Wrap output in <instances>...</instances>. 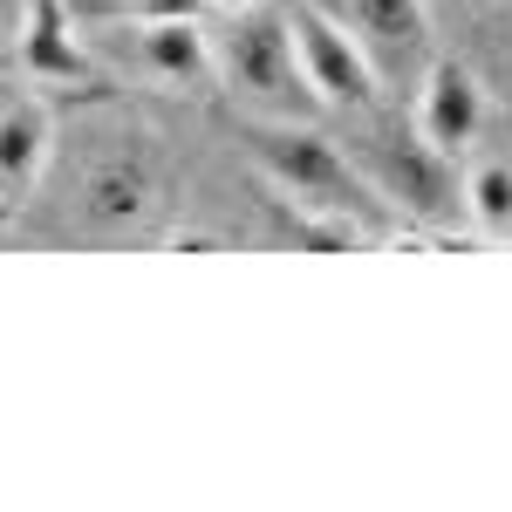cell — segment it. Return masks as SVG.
I'll list each match as a JSON object with an SVG mask.
<instances>
[{
	"label": "cell",
	"instance_id": "obj_12",
	"mask_svg": "<svg viewBox=\"0 0 512 512\" xmlns=\"http://www.w3.org/2000/svg\"><path fill=\"white\" fill-rule=\"evenodd\" d=\"M0 21H21V0H0Z\"/></svg>",
	"mask_w": 512,
	"mask_h": 512
},
{
	"label": "cell",
	"instance_id": "obj_3",
	"mask_svg": "<svg viewBox=\"0 0 512 512\" xmlns=\"http://www.w3.org/2000/svg\"><path fill=\"white\" fill-rule=\"evenodd\" d=\"M246 144H253V164L274 178V192L301 219H342L355 233H376L383 226L390 205L376 198V185L355 171V158L335 137H321L308 123H260Z\"/></svg>",
	"mask_w": 512,
	"mask_h": 512
},
{
	"label": "cell",
	"instance_id": "obj_8",
	"mask_svg": "<svg viewBox=\"0 0 512 512\" xmlns=\"http://www.w3.org/2000/svg\"><path fill=\"white\" fill-rule=\"evenodd\" d=\"M55 158V117L41 96L0 89V198L21 212V198L41 185V171Z\"/></svg>",
	"mask_w": 512,
	"mask_h": 512
},
{
	"label": "cell",
	"instance_id": "obj_9",
	"mask_svg": "<svg viewBox=\"0 0 512 512\" xmlns=\"http://www.w3.org/2000/svg\"><path fill=\"white\" fill-rule=\"evenodd\" d=\"M21 69L41 82H82L96 76V55L82 41V21L69 0H28L21 7Z\"/></svg>",
	"mask_w": 512,
	"mask_h": 512
},
{
	"label": "cell",
	"instance_id": "obj_5",
	"mask_svg": "<svg viewBox=\"0 0 512 512\" xmlns=\"http://www.w3.org/2000/svg\"><path fill=\"white\" fill-rule=\"evenodd\" d=\"M315 7L369 55V69H376L383 89H417L424 69L437 62L424 0H315Z\"/></svg>",
	"mask_w": 512,
	"mask_h": 512
},
{
	"label": "cell",
	"instance_id": "obj_6",
	"mask_svg": "<svg viewBox=\"0 0 512 512\" xmlns=\"http://www.w3.org/2000/svg\"><path fill=\"white\" fill-rule=\"evenodd\" d=\"M287 21H294V48H301V69L315 82L321 110H342V117H369L376 110V96H383V82L369 69V55L355 48L328 14H321L315 0H294L287 7Z\"/></svg>",
	"mask_w": 512,
	"mask_h": 512
},
{
	"label": "cell",
	"instance_id": "obj_13",
	"mask_svg": "<svg viewBox=\"0 0 512 512\" xmlns=\"http://www.w3.org/2000/svg\"><path fill=\"white\" fill-rule=\"evenodd\" d=\"M7 219H14V205H7V198H0V226H7Z\"/></svg>",
	"mask_w": 512,
	"mask_h": 512
},
{
	"label": "cell",
	"instance_id": "obj_4",
	"mask_svg": "<svg viewBox=\"0 0 512 512\" xmlns=\"http://www.w3.org/2000/svg\"><path fill=\"white\" fill-rule=\"evenodd\" d=\"M349 158L396 219L431 226V233L465 219V171H458L451 151H437L431 137L417 130V117L396 123V117H376L369 110V123L349 137Z\"/></svg>",
	"mask_w": 512,
	"mask_h": 512
},
{
	"label": "cell",
	"instance_id": "obj_1",
	"mask_svg": "<svg viewBox=\"0 0 512 512\" xmlns=\"http://www.w3.org/2000/svg\"><path fill=\"white\" fill-rule=\"evenodd\" d=\"M212 41V76L233 96L239 110H253L260 123H301L321 110L315 82L301 69V48H294V21L287 7L260 0V7H233L219 28H205Z\"/></svg>",
	"mask_w": 512,
	"mask_h": 512
},
{
	"label": "cell",
	"instance_id": "obj_2",
	"mask_svg": "<svg viewBox=\"0 0 512 512\" xmlns=\"http://www.w3.org/2000/svg\"><path fill=\"white\" fill-rule=\"evenodd\" d=\"M164 212V164L137 123H103L69 158V219L89 239H137Z\"/></svg>",
	"mask_w": 512,
	"mask_h": 512
},
{
	"label": "cell",
	"instance_id": "obj_11",
	"mask_svg": "<svg viewBox=\"0 0 512 512\" xmlns=\"http://www.w3.org/2000/svg\"><path fill=\"white\" fill-rule=\"evenodd\" d=\"M205 7H219V14H233V7H260V0H205Z\"/></svg>",
	"mask_w": 512,
	"mask_h": 512
},
{
	"label": "cell",
	"instance_id": "obj_10",
	"mask_svg": "<svg viewBox=\"0 0 512 512\" xmlns=\"http://www.w3.org/2000/svg\"><path fill=\"white\" fill-rule=\"evenodd\" d=\"M465 219L485 239H512V164L485 158L465 171Z\"/></svg>",
	"mask_w": 512,
	"mask_h": 512
},
{
	"label": "cell",
	"instance_id": "obj_7",
	"mask_svg": "<svg viewBox=\"0 0 512 512\" xmlns=\"http://www.w3.org/2000/svg\"><path fill=\"white\" fill-rule=\"evenodd\" d=\"M478 123H485V89L465 62H451V55H437L424 82H417V130L431 137L437 151H451V158H465L478 144Z\"/></svg>",
	"mask_w": 512,
	"mask_h": 512
}]
</instances>
